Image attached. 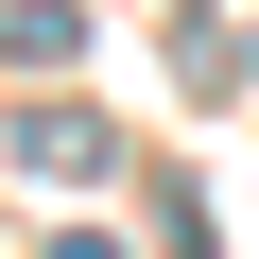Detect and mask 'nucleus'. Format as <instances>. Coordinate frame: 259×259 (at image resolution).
<instances>
[{"label":"nucleus","mask_w":259,"mask_h":259,"mask_svg":"<svg viewBox=\"0 0 259 259\" xmlns=\"http://www.w3.org/2000/svg\"><path fill=\"white\" fill-rule=\"evenodd\" d=\"M69 259H121V242H69Z\"/></svg>","instance_id":"obj_3"},{"label":"nucleus","mask_w":259,"mask_h":259,"mask_svg":"<svg viewBox=\"0 0 259 259\" xmlns=\"http://www.w3.org/2000/svg\"><path fill=\"white\" fill-rule=\"evenodd\" d=\"M0 52H18V69H69V52H87V18H69V0H18V18H0Z\"/></svg>","instance_id":"obj_2"},{"label":"nucleus","mask_w":259,"mask_h":259,"mask_svg":"<svg viewBox=\"0 0 259 259\" xmlns=\"http://www.w3.org/2000/svg\"><path fill=\"white\" fill-rule=\"evenodd\" d=\"M18 173H52V190H87V173H121V139H104L87 104H35V121H18Z\"/></svg>","instance_id":"obj_1"}]
</instances>
